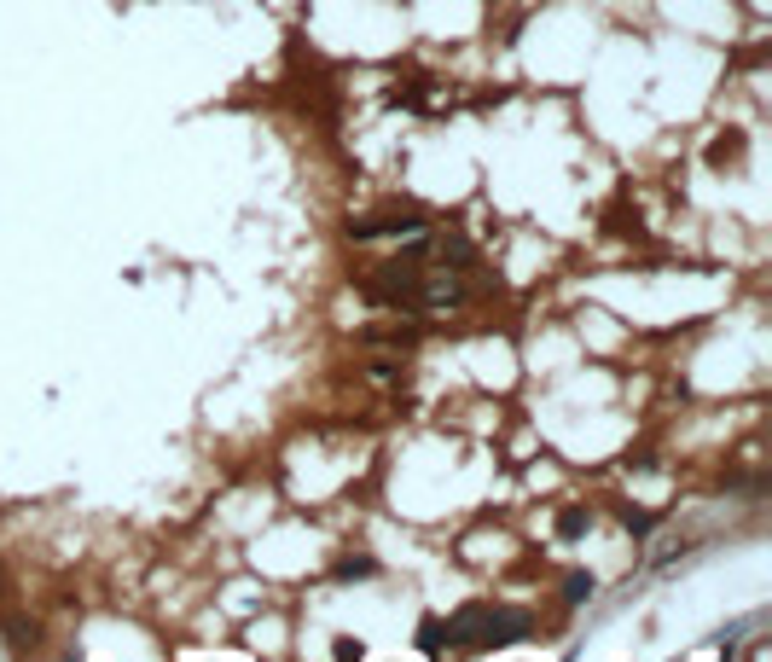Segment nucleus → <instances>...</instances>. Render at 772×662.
Segmentation results:
<instances>
[{"label":"nucleus","instance_id":"nucleus-1","mask_svg":"<svg viewBox=\"0 0 772 662\" xmlns=\"http://www.w3.org/2000/svg\"><path fill=\"white\" fill-rule=\"evenodd\" d=\"M534 628L529 610H488V605H471L447 622V651H494V645H511Z\"/></svg>","mask_w":772,"mask_h":662},{"label":"nucleus","instance_id":"nucleus-2","mask_svg":"<svg viewBox=\"0 0 772 662\" xmlns=\"http://www.w3.org/2000/svg\"><path fill=\"white\" fill-rule=\"evenodd\" d=\"M430 227L419 210H372V215H354L349 221V239L354 244H372V239H419Z\"/></svg>","mask_w":772,"mask_h":662},{"label":"nucleus","instance_id":"nucleus-3","mask_svg":"<svg viewBox=\"0 0 772 662\" xmlns=\"http://www.w3.org/2000/svg\"><path fill=\"white\" fill-rule=\"evenodd\" d=\"M586 529H593V511H586V506H569L558 518V541H581Z\"/></svg>","mask_w":772,"mask_h":662},{"label":"nucleus","instance_id":"nucleus-4","mask_svg":"<svg viewBox=\"0 0 772 662\" xmlns=\"http://www.w3.org/2000/svg\"><path fill=\"white\" fill-rule=\"evenodd\" d=\"M419 645H424V651H447V622H436V616H424V628H419Z\"/></svg>","mask_w":772,"mask_h":662},{"label":"nucleus","instance_id":"nucleus-5","mask_svg":"<svg viewBox=\"0 0 772 662\" xmlns=\"http://www.w3.org/2000/svg\"><path fill=\"white\" fill-rule=\"evenodd\" d=\"M593 587H598L593 575H581V570H575L569 581H563V605H586V598H593Z\"/></svg>","mask_w":772,"mask_h":662},{"label":"nucleus","instance_id":"nucleus-6","mask_svg":"<svg viewBox=\"0 0 772 662\" xmlns=\"http://www.w3.org/2000/svg\"><path fill=\"white\" fill-rule=\"evenodd\" d=\"M337 575H343V581H354V575H372V558H349Z\"/></svg>","mask_w":772,"mask_h":662}]
</instances>
